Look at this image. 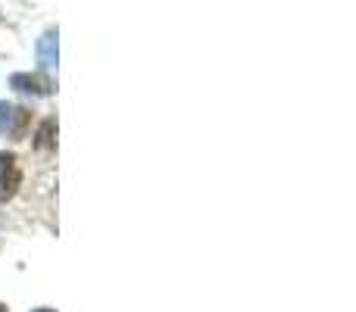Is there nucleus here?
I'll use <instances>...</instances> for the list:
<instances>
[{"label":"nucleus","mask_w":356,"mask_h":312,"mask_svg":"<svg viewBox=\"0 0 356 312\" xmlns=\"http://www.w3.org/2000/svg\"><path fill=\"white\" fill-rule=\"evenodd\" d=\"M29 122H31V113L25 106L0 104V131L10 135L13 141H22L25 131H29Z\"/></svg>","instance_id":"nucleus-1"},{"label":"nucleus","mask_w":356,"mask_h":312,"mask_svg":"<svg viewBox=\"0 0 356 312\" xmlns=\"http://www.w3.org/2000/svg\"><path fill=\"white\" fill-rule=\"evenodd\" d=\"M22 184V169H19L16 156L13 154H0V203L13 200Z\"/></svg>","instance_id":"nucleus-2"},{"label":"nucleus","mask_w":356,"mask_h":312,"mask_svg":"<svg viewBox=\"0 0 356 312\" xmlns=\"http://www.w3.org/2000/svg\"><path fill=\"white\" fill-rule=\"evenodd\" d=\"M10 85L16 91H25V94H50L54 91V81L41 79V75H29V72H16L10 79Z\"/></svg>","instance_id":"nucleus-3"},{"label":"nucleus","mask_w":356,"mask_h":312,"mask_svg":"<svg viewBox=\"0 0 356 312\" xmlns=\"http://www.w3.org/2000/svg\"><path fill=\"white\" fill-rule=\"evenodd\" d=\"M38 60L44 69H56V31H44L38 38Z\"/></svg>","instance_id":"nucleus-4"},{"label":"nucleus","mask_w":356,"mask_h":312,"mask_svg":"<svg viewBox=\"0 0 356 312\" xmlns=\"http://www.w3.org/2000/svg\"><path fill=\"white\" fill-rule=\"evenodd\" d=\"M35 147L44 150V154L56 150V119H44L41 122V129H38V135H35Z\"/></svg>","instance_id":"nucleus-5"},{"label":"nucleus","mask_w":356,"mask_h":312,"mask_svg":"<svg viewBox=\"0 0 356 312\" xmlns=\"http://www.w3.org/2000/svg\"><path fill=\"white\" fill-rule=\"evenodd\" d=\"M38 312H54V309H38Z\"/></svg>","instance_id":"nucleus-6"},{"label":"nucleus","mask_w":356,"mask_h":312,"mask_svg":"<svg viewBox=\"0 0 356 312\" xmlns=\"http://www.w3.org/2000/svg\"><path fill=\"white\" fill-rule=\"evenodd\" d=\"M0 312H6V306H0Z\"/></svg>","instance_id":"nucleus-7"}]
</instances>
